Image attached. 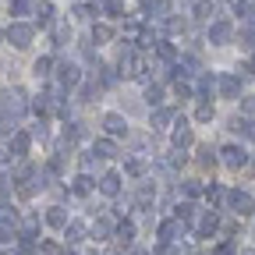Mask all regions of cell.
<instances>
[{
    "label": "cell",
    "instance_id": "6da1fadb",
    "mask_svg": "<svg viewBox=\"0 0 255 255\" xmlns=\"http://www.w3.org/2000/svg\"><path fill=\"white\" fill-rule=\"evenodd\" d=\"M32 36H36V28H32L28 21H14V25L4 32V39H7L14 50H25V46L32 43Z\"/></svg>",
    "mask_w": 255,
    "mask_h": 255
},
{
    "label": "cell",
    "instance_id": "7a4b0ae2",
    "mask_svg": "<svg viewBox=\"0 0 255 255\" xmlns=\"http://www.w3.org/2000/svg\"><path fill=\"white\" fill-rule=\"evenodd\" d=\"M25 107H28V103H25V92H21V89H7L4 96H0V110H4L7 117H14V121L25 114Z\"/></svg>",
    "mask_w": 255,
    "mask_h": 255
},
{
    "label": "cell",
    "instance_id": "3957f363",
    "mask_svg": "<svg viewBox=\"0 0 255 255\" xmlns=\"http://www.w3.org/2000/svg\"><path fill=\"white\" fill-rule=\"evenodd\" d=\"M117 68H121V75H128V78H138V75H142L138 46H124V50H121V60H117Z\"/></svg>",
    "mask_w": 255,
    "mask_h": 255
},
{
    "label": "cell",
    "instance_id": "277c9868",
    "mask_svg": "<svg viewBox=\"0 0 255 255\" xmlns=\"http://www.w3.org/2000/svg\"><path fill=\"white\" fill-rule=\"evenodd\" d=\"M216 92H220V100H238V92H241V78H238V75H231V71H220Z\"/></svg>",
    "mask_w": 255,
    "mask_h": 255
},
{
    "label": "cell",
    "instance_id": "5b68a950",
    "mask_svg": "<svg viewBox=\"0 0 255 255\" xmlns=\"http://www.w3.org/2000/svg\"><path fill=\"white\" fill-rule=\"evenodd\" d=\"M184 234V223L174 216V220H163V223H159V227H156V238L159 241H163V245H177V238Z\"/></svg>",
    "mask_w": 255,
    "mask_h": 255
},
{
    "label": "cell",
    "instance_id": "8992f818",
    "mask_svg": "<svg viewBox=\"0 0 255 255\" xmlns=\"http://www.w3.org/2000/svg\"><path fill=\"white\" fill-rule=\"evenodd\" d=\"M206 36H209L213 46H227V43L234 39V25H231V21H213Z\"/></svg>",
    "mask_w": 255,
    "mask_h": 255
},
{
    "label": "cell",
    "instance_id": "52a82bcc",
    "mask_svg": "<svg viewBox=\"0 0 255 255\" xmlns=\"http://www.w3.org/2000/svg\"><path fill=\"white\" fill-rule=\"evenodd\" d=\"M227 206L238 213V216H248L255 209V199L248 195V191H227Z\"/></svg>",
    "mask_w": 255,
    "mask_h": 255
},
{
    "label": "cell",
    "instance_id": "ba28073f",
    "mask_svg": "<svg viewBox=\"0 0 255 255\" xmlns=\"http://www.w3.org/2000/svg\"><path fill=\"white\" fill-rule=\"evenodd\" d=\"M220 159H223L231 170H241V167L248 163V152H245L241 145H223V149H220Z\"/></svg>",
    "mask_w": 255,
    "mask_h": 255
},
{
    "label": "cell",
    "instance_id": "9c48e42d",
    "mask_svg": "<svg viewBox=\"0 0 255 255\" xmlns=\"http://www.w3.org/2000/svg\"><path fill=\"white\" fill-rule=\"evenodd\" d=\"M57 78H60V89H78L82 85V71L75 68V64H60Z\"/></svg>",
    "mask_w": 255,
    "mask_h": 255
},
{
    "label": "cell",
    "instance_id": "30bf717a",
    "mask_svg": "<svg viewBox=\"0 0 255 255\" xmlns=\"http://www.w3.org/2000/svg\"><path fill=\"white\" fill-rule=\"evenodd\" d=\"M216 227H220V216H216V213H202V216L195 220V234H199V238H213Z\"/></svg>",
    "mask_w": 255,
    "mask_h": 255
},
{
    "label": "cell",
    "instance_id": "8fae6325",
    "mask_svg": "<svg viewBox=\"0 0 255 255\" xmlns=\"http://www.w3.org/2000/svg\"><path fill=\"white\" fill-rule=\"evenodd\" d=\"M103 128H107V135H114V138L128 135V121L121 114H103Z\"/></svg>",
    "mask_w": 255,
    "mask_h": 255
},
{
    "label": "cell",
    "instance_id": "7c38bea8",
    "mask_svg": "<svg viewBox=\"0 0 255 255\" xmlns=\"http://www.w3.org/2000/svg\"><path fill=\"white\" fill-rule=\"evenodd\" d=\"M100 191H103L107 199H117V195H121V174H117V170L103 174V177H100Z\"/></svg>",
    "mask_w": 255,
    "mask_h": 255
},
{
    "label": "cell",
    "instance_id": "4fadbf2b",
    "mask_svg": "<svg viewBox=\"0 0 255 255\" xmlns=\"http://www.w3.org/2000/svg\"><path fill=\"white\" fill-rule=\"evenodd\" d=\"M188 145H191V128H188V121L181 117V121L174 124V149H181V152H184Z\"/></svg>",
    "mask_w": 255,
    "mask_h": 255
},
{
    "label": "cell",
    "instance_id": "5bb4252c",
    "mask_svg": "<svg viewBox=\"0 0 255 255\" xmlns=\"http://www.w3.org/2000/svg\"><path fill=\"white\" fill-rule=\"evenodd\" d=\"M28 145H32V135H28V131H14V135H11V152H14V159L28 156Z\"/></svg>",
    "mask_w": 255,
    "mask_h": 255
},
{
    "label": "cell",
    "instance_id": "9a60e30c",
    "mask_svg": "<svg viewBox=\"0 0 255 255\" xmlns=\"http://www.w3.org/2000/svg\"><path fill=\"white\" fill-rule=\"evenodd\" d=\"M46 223H50V227H57V231H64V227H68V209H64V206H50L46 209Z\"/></svg>",
    "mask_w": 255,
    "mask_h": 255
},
{
    "label": "cell",
    "instance_id": "2e32d148",
    "mask_svg": "<svg viewBox=\"0 0 255 255\" xmlns=\"http://www.w3.org/2000/svg\"><path fill=\"white\" fill-rule=\"evenodd\" d=\"M18 231V213L14 209H0V238H7Z\"/></svg>",
    "mask_w": 255,
    "mask_h": 255
},
{
    "label": "cell",
    "instance_id": "e0dca14e",
    "mask_svg": "<svg viewBox=\"0 0 255 255\" xmlns=\"http://www.w3.org/2000/svg\"><path fill=\"white\" fill-rule=\"evenodd\" d=\"M85 231H89V227H85L82 220H71L68 227H64V241H68V245H78V241L85 238Z\"/></svg>",
    "mask_w": 255,
    "mask_h": 255
},
{
    "label": "cell",
    "instance_id": "ac0fdd59",
    "mask_svg": "<svg viewBox=\"0 0 255 255\" xmlns=\"http://www.w3.org/2000/svg\"><path fill=\"white\" fill-rule=\"evenodd\" d=\"M142 4V14H152V18H167V0H138Z\"/></svg>",
    "mask_w": 255,
    "mask_h": 255
},
{
    "label": "cell",
    "instance_id": "d6986e66",
    "mask_svg": "<svg viewBox=\"0 0 255 255\" xmlns=\"http://www.w3.org/2000/svg\"><path fill=\"white\" fill-rule=\"evenodd\" d=\"M124 170L131 174V177H142V174L149 170V163H145L142 156H128V159H124Z\"/></svg>",
    "mask_w": 255,
    "mask_h": 255
},
{
    "label": "cell",
    "instance_id": "ffe728a7",
    "mask_svg": "<svg viewBox=\"0 0 255 255\" xmlns=\"http://www.w3.org/2000/svg\"><path fill=\"white\" fill-rule=\"evenodd\" d=\"M216 82H220V75H199V96L202 100H209L216 92Z\"/></svg>",
    "mask_w": 255,
    "mask_h": 255
},
{
    "label": "cell",
    "instance_id": "44dd1931",
    "mask_svg": "<svg viewBox=\"0 0 255 255\" xmlns=\"http://www.w3.org/2000/svg\"><path fill=\"white\" fill-rule=\"evenodd\" d=\"M92 152L100 156V159H110V156H117V145L110 142V138H96V145H92Z\"/></svg>",
    "mask_w": 255,
    "mask_h": 255
},
{
    "label": "cell",
    "instance_id": "7402d4cb",
    "mask_svg": "<svg viewBox=\"0 0 255 255\" xmlns=\"http://www.w3.org/2000/svg\"><path fill=\"white\" fill-rule=\"evenodd\" d=\"M174 216H177L181 223H195V220H199V213H195V206H191V199H188V202H181V206L174 209Z\"/></svg>",
    "mask_w": 255,
    "mask_h": 255
},
{
    "label": "cell",
    "instance_id": "603a6c76",
    "mask_svg": "<svg viewBox=\"0 0 255 255\" xmlns=\"http://www.w3.org/2000/svg\"><path fill=\"white\" fill-rule=\"evenodd\" d=\"M32 75H36V78H50L53 75V57H39L36 64H32Z\"/></svg>",
    "mask_w": 255,
    "mask_h": 255
},
{
    "label": "cell",
    "instance_id": "cb8c5ba5",
    "mask_svg": "<svg viewBox=\"0 0 255 255\" xmlns=\"http://www.w3.org/2000/svg\"><path fill=\"white\" fill-rule=\"evenodd\" d=\"M96 96H100V85H96V82H82L78 85V103H92Z\"/></svg>",
    "mask_w": 255,
    "mask_h": 255
},
{
    "label": "cell",
    "instance_id": "d4e9b609",
    "mask_svg": "<svg viewBox=\"0 0 255 255\" xmlns=\"http://www.w3.org/2000/svg\"><path fill=\"white\" fill-rule=\"evenodd\" d=\"M36 234H39V220H36V216H25V223H21V241H36Z\"/></svg>",
    "mask_w": 255,
    "mask_h": 255
},
{
    "label": "cell",
    "instance_id": "484cf974",
    "mask_svg": "<svg viewBox=\"0 0 255 255\" xmlns=\"http://www.w3.org/2000/svg\"><path fill=\"white\" fill-rule=\"evenodd\" d=\"M92 188H96V181H92L89 174H78V177H75V184H71V191H75V195H89Z\"/></svg>",
    "mask_w": 255,
    "mask_h": 255
},
{
    "label": "cell",
    "instance_id": "4316f807",
    "mask_svg": "<svg viewBox=\"0 0 255 255\" xmlns=\"http://www.w3.org/2000/svg\"><path fill=\"white\" fill-rule=\"evenodd\" d=\"M117 238H121V245H131V238H135V223H131V220H121V223H117Z\"/></svg>",
    "mask_w": 255,
    "mask_h": 255
},
{
    "label": "cell",
    "instance_id": "83f0119b",
    "mask_svg": "<svg viewBox=\"0 0 255 255\" xmlns=\"http://www.w3.org/2000/svg\"><path fill=\"white\" fill-rule=\"evenodd\" d=\"M36 0H11V14H36Z\"/></svg>",
    "mask_w": 255,
    "mask_h": 255
},
{
    "label": "cell",
    "instance_id": "f1b7e54d",
    "mask_svg": "<svg viewBox=\"0 0 255 255\" xmlns=\"http://www.w3.org/2000/svg\"><path fill=\"white\" fill-rule=\"evenodd\" d=\"M107 18H124V0H103Z\"/></svg>",
    "mask_w": 255,
    "mask_h": 255
},
{
    "label": "cell",
    "instance_id": "f546056e",
    "mask_svg": "<svg viewBox=\"0 0 255 255\" xmlns=\"http://www.w3.org/2000/svg\"><path fill=\"white\" fill-rule=\"evenodd\" d=\"M110 36H114V28H110V25H96V28H92V39H96V46L110 43Z\"/></svg>",
    "mask_w": 255,
    "mask_h": 255
},
{
    "label": "cell",
    "instance_id": "4dcf8cb0",
    "mask_svg": "<svg viewBox=\"0 0 255 255\" xmlns=\"http://www.w3.org/2000/svg\"><path fill=\"white\" fill-rule=\"evenodd\" d=\"M149 121H152V128H167V124L174 121V110H152Z\"/></svg>",
    "mask_w": 255,
    "mask_h": 255
},
{
    "label": "cell",
    "instance_id": "1f68e13d",
    "mask_svg": "<svg viewBox=\"0 0 255 255\" xmlns=\"http://www.w3.org/2000/svg\"><path fill=\"white\" fill-rule=\"evenodd\" d=\"M71 43V28L68 25H57L53 28V46H68Z\"/></svg>",
    "mask_w": 255,
    "mask_h": 255
},
{
    "label": "cell",
    "instance_id": "d6a6232c",
    "mask_svg": "<svg viewBox=\"0 0 255 255\" xmlns=\"http://www.w3.org/2000/svg\"><path fill=\"white\" fill-rule=\"evenodd\" d=\"M181 191H184V199H199L202 195V181H181Z\"/></svg>",
    "mask_w": 255,
    "mask_h": 255
},
{
    "label": "cell",
    "instance_id": "836d02e7",
    "mask_svg": "<svg viewBox=\"0 0 255 255\" xmlns=\"http://www.w3.org/2000/svg\"><path fill=\"white\" fill-rule=\"evenodd\" d=\"M36 18H39V25H50L53 21V4H50V0H43V4L36 7Z\"/></svg>",
    "mask_w": 255,
    "mask_h": 255
},
{
    "label": "cell",
    "instance_id": "e575fe53",
    "mask_svg": "<svg viewBox=\"0 0 255 255\" xmlns=\"http://www.w3.org/2000/svg\"><path fill=\"white\" fill-rule=\"evenodd\" d=\"M216 117V110H213V103H199V110H195V121L199 124H209Z\"/></svg>",
    "mask_w": 255,
    "mask_h": 255
},
{
    "label": "cell",
    "instance_id": "d590c367",
    "mask_svg": "<svg viewBox=\"0 0 255 255\" xmlns=\"http://www.w3.org/2000/svg\"><path fill=\"white\" fill-rule=\"evenodd\" d=\"M96 71H100V85H117V75H114V68H107V64H100V68H96Z\"/></svg>",
    "mask_w": 255,
    "mask_h": 255
},
{
    "label": "cell",
    "instance_id": "8d00e7d4",
    "mask_svg": "<svg viewBox=\"0 0 255 255\" xmlns=\"http://www.w3.org/2000/svg\"><path fill=\"white\" fill-rule=\"evenodd\" d=\"M206 195H209V202H223V199H227V188H223V184H209Z\"/></svg>",
    "mask_w": 255,
    "mask_h": 255
},
{
    "label": "cell",
    "instance_id": "74e56055",
    "mask_svg": "<svg viewBox=\"0 0 255 255\" xmlns=\"http://www.w3.org/2000/svg\"><path fill=\"white\" fill-rule=\"evenodd\" d=\"M159 100H163V89H159V85H149V89H145V103H149V107H156Z\"/></svg>",
    "mask_w": 255,
    "mask_h": 255
},
{
    "label": "cell",
    "instance_id": "f35d334b",
    "mask_svg": "<svg viewBox=\"0 0 255 255\" xmlns=\"http://www.w3.org/2000/svg\"><path fill=\"white\" fill-rule=\"evenodd\" d=\"M199 159H202V167H213V163H216V152H213L209 145H202V149H199Z\"/></svg>",
    "mask_w": 255,
    "mask_h": 255
},
{
    "label": "cell",
    "instance_id": "ab89813d",
    "mask_svg": "<svg viewBox=\"0 0 255 255\" xmlns=\"http://www.w3.org/2000/svg\"><path fill=\"white\" fill-rule=\"evenodd\" d=\"M213 255H238V245H234V241H220Z\"/></svg>",
    "mask_w": 255,
    "mask_h": 255
},
{
    "label": "cell",
    "instance_id": "60d3db41",
    "mask_svg": "<svg viewBox=\"0 0 255 255\" xmlns=\"http://www.w3.org/2000/svg\"><path fill=\"white\" fill-rule=\"evenodd\" d=\"M92 238H110V223H107V220L92 223Z\"/></svg>",
    "mask_w": 255,
    "mask_h": 255
},
{
    "label": "cell",
    "instance_id": "b9f144b4",
    "mask_svg": "<svg viewBox=\"0 0 255 255\" xmlns=\"http://www.w3.org/2000/svg\"><path fill=\"white\" fill-rule=\"evenodd\" d=\"M71 14H75L78 21H92V7H89V4H78V7H75Z\"/></svg>",
    "mask_w": 255,
    "mask_h": 255
},
{
    "label": "cell",
    "instance_id": "7bdbcfd3",
    "mask_svg": "<svg viewBox=\"0 0 255 255\" xmlns=\"http://www.w3.org/2000/svg\"><path fill=\"white\" fill-rule=\"evenodd\" d=\"M195 14H199V18H209V14H213V0H199V4H195Z\"/></svg>",
    "mask_w": 255,
    "mask_h": 255
},
{
    "label": "cell",
    "instance_id": "ee69618b",
    "mask_svg": "<svg viewBox=\"0 0 255 255\" xmlns=\"http://www.w3.org/2000/svg\"><path fill=\"white\" fill-rule=\"evenodd\" d=\"M241 110H245L248 117H255V96H241Z\"/></svg>",
    "mask_w": 255,
    "mask_h": 255
},
{
    "label": "cell",
    "instance_id": "f6af8a7d",
    "mask_svg": "<svg viewBox=\"0 0 255 255\" xmlns=\"http://www.w3.org/2000/svg\"><path fill=\"white\" fill-rule=\"evenodd\" d=\"M32 138H46V121H39L36 128H32Z\"/></svg>",
    "mask_w": 255,
    "mask_h": 255
},
{
    "label": "cell",
    "instance_id": "bcb514c9",
    "mask_svg": "<svg viewBox=\"0 0 255 255\" xmlns=\"http://www.w3.org/2000/svg\"><path fill=\"white\" fill-rule=\"evenodd\" d=\"M156 255H177V248H174V245H163V241H159V248H156Z\"/></svg>",
    "mask_w": 255,
    "mask_h": 255
},
{
    "label": "cell",
    "instance_id": "7dc6e473",
    "mask_svg": "<svg viewBox=\"0 0 255 255\" xmlns=\"http://www.w3.org/2000/svg\"><path fill=\"white\" fill-rule=\"evenodd\" d=\"M177 96H181V100H188V96H191V85H188V82H177Z\"/></svg>",
    "mask_w": 255,
    "mask_h": 255
},
{
    "label": "cell",
    "instance_id": "c3c4849f",
    "mask_svg": "<svg viewBox=\"0 0 255 255\" xmlns=\"http://www.w3.org/2000/svg\"><path fill=\"white\" fill-rule=\"evenodd\" d=\"M43 255H60V248L53 241H43Z\"/></svg>",
    "mask_w": 255,
    "mask_h": 255
},
{
    "label": "cell",
    "instance_id": "681fc988",
    "mask_svg": "<svg viewBox=\"0 0 255 255\" xmlns=\"http://www.w3.org/2000/svg\"><path fill=\"white\" fill-rule=\"evenodd\" d=\"M128 255H149V252H142V248H131V252H128Z\"/></svg>",
    "mask_w": 255,
    "mask_h": 255
},
{
    "label": "cell",
    "instance_id": "f907efd6",
    "mask_svg": "<svg viewBox=\"0 0 255 255\" xmlns=\"http://www.w3.org/2000/svg\"><path fill=\"white\" fill-rule=\"evenodd\" d=\"M241 255H255V248H245V252H241Z\"/></svg>",
    "mask_w": 255,
    "mask_h": 255
},
{
    "label": "cell",
    "instance_id": "816d5d0a",
    "mask_svg": "<svg viewBox=\"0 0 255 255\" xmlns=\"http://www.w3.org/2000/svg\"><path fill=\"white\" fill-rule=\"evenodd\" d=\"M60 255H75V252H71V248H68V252H60Z\"/></svg>",
    "mask_w": 255,
    "mask_h": 255
},
{
    "label": "cell",
    "instance_id": "f5cc1de1",
    "mask_svg": "<svg viewBox=\"0 0 255 255\" xmlns=\"http://www.w3.org/2000/svg\"><path fill=\"white\" fill-rule=\"evenodd\" d=\"M252 64H255V60H252Z\"/></svg>",
    "mask_w": 255,
    "mask_h": 255
}]
</instances>
